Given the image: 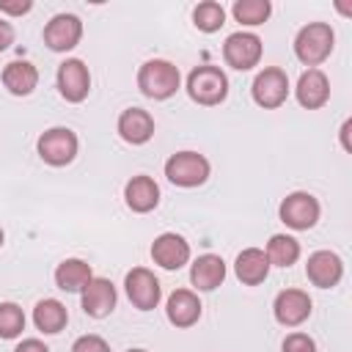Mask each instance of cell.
<instances>
[{
	"mask_svg": "<svg viewBox=\"0 0 352 352\" xmlns=\"http://www.w3.org/2000/svg\"><path fill=\"white\" fill-rule=\"evenodd\" d=\"M333 44H336V33L327 22H308L305 28H300L294 38V55L300 63L316 69L322 60L330 58Z\"/></svg>",
	"mask_w": 352,
	"mask_h": 352,
	"instance_id": "1",
	"label": "cell"
},
{
	"mask_svg": "<svg viewBox=\"0 0 352 352\" xmlns=\"http://www.w3.org/2000/svg\"><path fill=\"white\" fill-rule=\"evenodd\" d=\"M179 69L170 63V60H162V58H154V60H146L138 72V88L143 96L148 99H170L176 91H179Z\"/></svg>",
	"mask_w": 352,
	"mask_h": 352,
	"instance_id": "2",
	"label": "cell"
},
{
	"mask_svg": "<svg viewBox=\"0 0 352 352\" xmlns=\"http://www.w3.org/2000/svg\"><path fill=\"white\" fill-rule=\"evenodd\" d=\"M187 94L198 104H206V107L220 104L228 96V77L223 69H217L212 63L195 66L187 77Z\"/></svg>",
	"mask_w": 352,
	"mask_h": 352,
	"instance_id": "3",
	"label": "cell"
},
{
	"mask_svg": "<svg viewBox=\"0 0 352 352\" xmlns=\"http://www.w3.org/2000/svg\"><path fill=\"white\" fill-rule=\"evenodd\" d=\"M165 176L176 187H198L209 179V160L198 151H176L165 160Z\"/></svg>",
	"mask_w": 352,
	"mask_h": 352,
	"instance_id": "4",
	"label": "cell"
},
{
	"mask_svg": "<svg viewBox=\"0 0 352 352\" xmlns=\"http://www.w3.org/2000/svg\"><path fill=\"white\" fill-rule=\"evenodd\" d=\"M77 135L69 129V126H52V129H47L41 138H38V143H36V148H38V157L47 162V165H52V168H60V165H69L74 157H77Z\"/></svg>",
	"mask_w": 352,
	"mask_h": 352,
	"instance_id": "5",
	"label": "cell"
},
{
	"mask_svg": "<svg viewBox=\"0 0 352 352\" xmlns=\"http://www.w3.org/2000/svg\"><path fill=\"white\" fill-rule=\"evenodd\" d=\"M250 94H253V102L272 110V107H280L289 96V77L283 69L278 66H267L256 74L253 85H250Z\"/></svg>",
	"mask_w": 352,
	"mask_h": 352,
	"instance_id": "6",
	"label": "cell"
},
{
	"mask_svg": "<svg viewBox=\"0 0 352 352\" xmlns=\"http://www.w3.org/2000/svg\"><path fill=\"white\" fill-rule=\"evenodd\" d=\"M280 220L294 231H308L319 220V201L311 192H289L280 201Z\"/></svg>",
	"mask_w": 352,
	"mask_h": 352,
	"instance_id": "7",
	"label": "cell"
},
{
	"mask_svg": "<svg viewBox=\"0 0 352 352\" xmlns=\"http://www.w3.org/2000/svg\"><path fill=\"white\" fill-rule=\"evenodd\" d=\"M124 289H126L129 302H132L138 311H151V308H157V302H160V297H162L160 280H157L154 272H148L146 267L129 270L126 278H124Z\"/></svg>",
	"mask_w": 352,
	"mask_h": 352,
	"instance_id": "8",
	"label": "cell"
},
{
	"mask_svg": "<svg viewBox=\"0 0 352 352\" xmlns=\"http://www.w3.org/2000/svg\"><path fill=\"white\" fill-rule=\"evenodd\" d=\"M223 58L231 69L248 72L261 60V38L256 33H231L223 44Z\"/></svg>",
	"mask_w": 352,
	"mask_h": 352,
	"instance_id": "9",
	"label": "cell"
},
{
	"mask_svg": "<svg viewBox=\"0 0 352 352\" xmlns=\"http://www.w3.org/2000/svg\"><path fill=\"white\" fill-rule=\"evenodd\" d=\"M80 38H82V22L74 14H55L44 28V44L52 52L74 50Z\"/></svg>",
	"mask_w": 352,
	"mask_h": 352,
	"instance_id": "10",
	"label": "cell"
},
{
	"mask_svg": "<svg viewBox=\"0 0 352 352\" xmlns=\"http://www.w3.org/2000/svg\"><path fill=\"white\" fill-rule=\"evenodd\" d=\"M58 91L66 102H82L91 91V74L88 66L80 58H69L58 66Z\"/></svg>",
	"mask_w": 352,
	"mask_h": 352,
	"instance_id": "11",
	"label": "cell"
},
{
	"mask_svg": "<svg viewBox=\"0 0 352 352\" xmlns=\"http://www.w3.org/2000/svg\"><path fill=\"white\" fill-rule=\"evenodd\" d=\"M272 314L283 327H297L311 316V297L302 289H283L272 302Z\"/></svg>",
	"mask_w": 352,
	"mask_h": 352,
	"instance_id": "12",
	"label": "cell"
},
{
	"mask_svg": "<svg viewBox=\"0 0 352 352\" xmlns=\"http://www.w3.org/2000/svg\"><path fill=\"white\" fill-rule=\"evenodd\" d=\"M151 258L162 270H179L190 261V245H187L184 236L165 231L151 242Z\"/></svg>",
	"mask_w": 352,
	"mask_h": 352,
	"instance_id": "13",
	"label": "cell"
},
{
	"mask_svg": "<svg viewBox=\"0 0 352 352\" xmlns=\"http://www.w3.org/2000/svg\"><path fill=\"white\" fill-rule=\"evenodd\" d=\"M82 311L94 319H104L116 308V286L107 278H91L88 286L80 292Z\"/></svg>",
	"mask_w": 352,
	"mask_h": 352,
	"instance_id": "14",
	"label": "cell"
},
{
	"mask_svg": "<svg viewBox=\"0 0 352 352\" xmlns=\"http://www.w3.org/2000/svg\"><path fill=\"white\" fill-rule=\"evenodd\" d=\"M305 275H308V280H311L314 286L330 289V286H336V283L341 280V275H344V261H341L336 253H330V250H316V253L308 256Z\"/></svg>",
	"mask_w": 352,
	"mask_h": 352,
	"instance_id": "15",
	"label": "cell"
},
{
	"mask_svg": "<svg viewBox=\"0 0 352 352\" xmlns=\"http://www.w3.org/2000/svg\"><path fill=\"white\" fill-rule=\"evenodd\" d=\"M297 102L308 110H319L330 99V80L322 69H305L297 80Z\"/></svg>",
	"mask_w": 352,
	"mask_h": 352,
	"instance_id": "16",
	"label": "cell"
},
{
	"mask_svg": "<svg viewBox=\"0 0 352 352\" xmlns=\"http://www.w3.org/2000/svg\"><path fill=\"white\" fill-rule=\"evenodd\" d=\"M118 135L132 143V146H143L151 140L154 135V118L148 110L143 107H126L121 116H118Z\"/></svg>",
	"mask_w": 352,
	"mask_h": 352,
	"instance_id": "17",
	"label": "cell"
},
{
	"mask_svg": "<svg viewBox=\"0 0 352 352\" xmlns=\"http://www.w3.org/2000/svg\"><path fill=\"white\" fill-rule=\"evenodd\" d=\"M165 314H168V322L170 324H176V327H192L201 319V300L190 289H176L168 297Z\"/></svg>",
	"mask_w": 352,
	"mask_h": 352,
	"instance_id": "18",
	"label": "cell"
},
{
	"mask_svg": "<svg viewBox=\"0 0 352 352\" xmlns=\"http://www.w3.org/2000/svg\"><path fill=\"white\" fill-rule=\"evenodd\" d=\"M190 280L201 292H212L226 280V261L214 253H204L190 267Z\"/></svg>",
	"mask_w": 352,
	"mask_h": 352,
	"instance_id": "19",
	"label": "cell"
},
{
	"mask_svg": "<svg viewBox=\"0 0 352 352\" xmlns=\"http://www.w3.org/2000/svg\"><path fill=\"white\" fill-rule=\"evenodd\" d=\"M124 201L132 212H151L160 204V187L151 176H132L124 187Z\"/></svg>",
	"mask_w": 352,
	"mask_h": 352,
	"instance_id": "20",
	"label": "cell"
},
{
	"mask_svg": "<svg viewBox=\"0 0 352 352\" xmlns=\"http://www.w3.org/2000/svg\"><path fill=\"white\" fill-rule=\"evenodd\" d=\"M234 272H236V278H239L245 286H258V283H264L267 275H270L267 253H264L261 248H245V250L236 256Z\"/></svg>",
	"mask_w": 352,
	"mask_h": 352,
	"instance_id": "21",
	"label": "cell"
},
{
	"mask_svg": "<svg viewBox=\"0 0 352 352\" xmlns=\"http://www.w3.org/2000/svg\"><path fill=\"white\" fill-rule=\"evenodd\" d=\"M3 85L14 96H28L38 85V72H36V66L30 60H11L3 69Z\"/></svg>",
	"mask_w": 352,
	"mask_h": 352,
	"instance_id": "22",
	"label": "cell"
},
{
	"mask_svg": "<svg viewBox=\"0 0 352 352\" xmlns=\"http://www.w3.org/2000/svg\"><path fill=\"white\" fill-rule=\"evenodd\" d=\"M91 278H94L91 264L82 258H63L55 270V283L63 292H82Z\"/></svg>",
	"mask_w": 352,
	"mask_h": 352,
	"instance_id": "23",
	"label": "cell"
},
{
	"mask_svg": "<svg viewBox=\"0 0 352 352\" xmlns=\"http://www.w3.org/2000/svg\"><path fill=\"white\" fill-rule=\"evenodd\" d=\"M33 322H36V327H38L41 333L55 336V333H60V330L66 327L69 311H66V305H63L60 300L47 297V300H38V302H36V308H33Z\"/></svg>",
	"mask_w": 352,
	"mask_h": 352,
	"instance_id": "24",
	"label": "cell"
},
{
	"mask_svg": "<svg viewBox=\"0 0 352 352\" xmlns=\"http://www.w3.org/2000/svg\"><path fill=\"white\" fill-rule=\"evenodd\" d=\"M264 253H267L270 267L272 264L275 267H292L300 258V242L294 236H289V234H275V236H270Z\"/></svg>",
	"mask_w": 352,
	"mask_h": 352,
	"instance_id": "25",
	"label": "cell"
},
{
	"mask_svg": "<svg viewBox=\"0 0 352 352\" xmlns=\"http://www.w3.org/2000/svg\"><path fill=\"white\" fill-rule=\"evenodd\" d=\"M192 22H195L198 30H204V33H214V30H220V28L226 25V11H223L220 3L206 0V3H198V6H195V11H192Z\"/></svg>",
	"mask_w": 352,
	"mask_h": 352,
	"instance_id": "26",
	"label": "cell"
},
{
	"mask_svg": "<svg viewBox=\"0 0 352 352\" xmlns=\"http://www.w3.org/2000/svg\"><path fill=\"white\" fill-rule=\"evenodd\" d=\"M231 11H234V19L242 25H261V22H267L272 6H270V0H236Z\"/></svg>",
	"mask_w": 352,
	"mask_h": 352,
	"instance_id": "27",
	"label": "cell"
},
{
	"mask_svg": "<svg viewBox=\"0 0 352 352\" xmlns=\"http://www.w3.org/2000/svg\"><path fill=\"white\" fill-rule=\"evenodd\" d=\"M25 330V314L16 302H0V338H16Z\"/></svg>",
	"mask_w": 352,
	"mask_h": 352,
	"instance_id": "28",
	"label": "cell"
},
{
	"mask_svg": "<svg viewBox=\"0 0 352 352\" xmlns=\"http://www.w3.org/2000/svg\"><path fill=\"white\" fill-rule=\"evenodd\" d=\"M72 352H110V346H107V341H104L102 336L88 333V336H80V338L72 344Z\"/></svg>",
	"mask_w": 352,
	"mask_h": 352,
	"instance_id": "29",
	"label": "cell"
},
{
	"mask_svg": "<svg viewBox=\"0 0 352 352\" xmlns=\"http://www.w3.org/2000/svg\"><path fill=\"white\" fill-rule=\"evenodd\" d=\"M283 352H316V344L305 333H292L283 341Z\"/></svg>",
	"mask_w": 352,
	"mask_h": 352,
	"instance_id": "30",
	"label": "cell"
},
{
	"mask_svg": "<svg viewBox=\"0 0 352 352\" xmlns=\"http://www.w3.org/2000/svg\"><path fill=\"white\" fill-rule=\"evenodd\" d=\"M33 8V3L30 0H0V11L3 14H14V16H19V14H28Z\"/></svg>",
	"mask_w": 352,
	"mask_h": 352,
	"instance_id": "31",
	"label": "cell"
},
{
	"mask_svg": "<svg viewBox=\"0 0 352 352\" xmlns=\"http://www.w3.org/2000/svg\"><path fill=\"white\" fill-rule=\"evenodd\" d=\"M11 44H14V28L6 19H0V52L8 50Z\"/></svg>",
	"mask_w": 352,
	"mask_h": 352,
	"instance_id": "32",
	"label": "cell"
},
{
	"mask_svg": "<svg viewBox=\"0 0 352 352\" xmlns=\"http://www.w3.org/2000/svg\"><path fill=\"white\" fill-rule=\"evenodd\" d=\"M14 352H50V349H47V344H41L38 338H25Z\"/></svg>",
	"mask_w": 352,
	"mask_h": 352,
	"instance_id": "33",
	"label": "cell"
},
{
	"mask_svg": "<svg viewBox=\"0 0 352 352\" xmlns=\"http://www.w3.org/2000/svg\"><path fill=\"white\" fill-rule=\"evenodd\" d=\"M349 129H352V121H344V126H341V146H344L346 151H352V143H349Z\"/></svg>",
	"mask_w": 352,
	"mask_h": 352,
	"instance_id": "34",
	"label": "cell"
},
{
	"mask_svg": "<svg viewBox=\"0 0 352 352\" xmlns=\"http://www.w3.org/2000/svg\"><path fill=\"white\" fill-rule=\"evenodd\" d=\"M126 352H146V349H126Z\"/></svg>",
	"mask_w": 352,
	"mask_h": 352,
	"instance_id": "35",
	"label": "cell"
},
{
	"mask_svg": "<svg viewBox=\"0 0 352 352\" xmlns=\"http://www.w3.org/2000/svg\"><path fill=\"white\" fill-rule=\"evenodd\" d=\"M0 245H3V228H0Z\"/></svg>",
	"mask_w": 352,
	"mask_h": 352,
	"instance_id": "36",
	"label": "cell"
}]
</instances>
